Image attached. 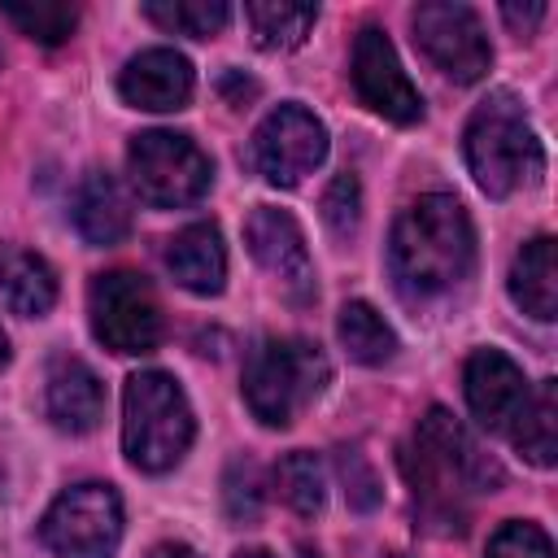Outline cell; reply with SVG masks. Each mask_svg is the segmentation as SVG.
I'll list each match as a JSON object with an SVG mask.
<instances>
[{
    "mask_svg": "<svg viewBox=\"0 0 558 558\" xmlns=\"http://www.w3.org/2000/svg\"><path fill=\"white\" fill-rule=\"evenodd\" d=\"M388 270L405 301H440L475 270V227L458 196L427 192L410 201L388 240Z\"/></svg>",
    "mask_w": 558,
    "mask_h": 558,
    "instance_id": "6da1fadb",
    "label": "cell"
},
{
    "mask_svg": "<svg viewBox=\"0 0 558 558\" xmlns=\"http://www.w3.org/2000/svg\"><path fill=\"white\" fill-rule=\"evenodd\" d=\"M405 475L414 484V501L432 523H440V532H462L466 497L484 488L493 493V484H501V471L471 445L462 423L440 405H432L418 418L414 445L405 453Z\"/></svg>",
    "mask_w": 558,
    "mask_h": 558,
    "instance_id": "7a4b0ae2",
    "label": "cell"
},
{
    "mask_svg": "<svg viewBox=\"0 0 558 558\" xmlns=\"http://www.w3.org/2000/svg\"><path fill=\"white\" fill-rule=\"evenodd\" d=\"M462 153H466V170L480 183V192L497 196V201L536 183V174L545 170L541 140H536L523 105L510 92H493L488 100L475 105V113L462 131Z\"/></svg>",
    "mask_w": 558,
    "mask_h": 558,
    "instance_id": "3957f363",
    "label": "cell"
},
{
    "mask_svg": "<svg viewBox=\"0 0 558 558\" xmlns=\"http://www.w3.org/2000/svg\"><path fill=\"white\" fill-rule=\"evenodd\" d=\"M196 436L187 392L166 371H135L122 388V449L131 466L161 475L183 462Z\"/></svg>",
    "mask_w": 558,
    "mask_h": 558,
    "instance_id": "277c9868",
    "label": "cell"
},
{
    "mask_svg": "<svg viewBox=\"0 0 558 558\" xmlns=\"http://www.w3.org/2000/svg\"><path fill=\"white\" fill-rule=\"evenodd\" d=\"M331 366L318 344L301 336H266L244 362V405L266 427H292L327 388Z\"/></svg>",
    "mask_w": 558,
    "mask_h": 558,
    "instance_id": "5b68a950",
    "label": "cell"
},
{
    "mask_svg": "<svg viewBox=\"0 0 558 558\" xmlns=\"http://www.w3.org/2000/svg\"><path fill=\"white\" fill-rule=\"evenodd\" d=\"M126 170H131V187L153 209L196 205L214 183L209 157L201 153L196 140H187L179 131H144V135H135L131 148H126Z\"/></svg>",
    "mask_w": 558,
    "mask_h": 558,
    "instance_id": "8992f818",
    "label": "cell"
},
{
    "mask_svg": "<svg viewBox=\"0 0 558 558\" xmlns=\"http://www.w3.org/2000/svg\"><path fill=\"white\" fill-rule=\"evenodd\" d=\"M39 541L52 558H113L122 541V497L113 484L83 480L57 493L39 519Z\"/></svg>",
    "mask_w": 558,
    "mask_h": 558,
    "instance_id": "52a82bcc",
    "label": "cell"
},
{
    "mask_svg": "<svg viewBox=\"0 0 558 558\" xmlns=\"http://www.w3.org/2000/svg\"><path fill=\"white\" fill-rule=\"evenodd\" d=\"M87 314L92 331L105 349L140 357L161 344V305L153 283L140 270H105L87 288Z\"/></svg>",
    "mask_w": 558,
    "mask_h": 558,
    "instance_id": "ba28073f",
    "label": "cell"
},
{
    "mask_svg": "<svg viewBox=\"0 0 558 558\" xmlns=\"http://www.w3.org/2000/svg\"><path fill=\"white\" fill-rule=\"evenodd\" d=\"M323 157H327V126L296 100L270 109L248 144L253 170L275 187H296L305 174L323 166Z\"/></svg>",
    "mask_w": 558,
    "mask_h": 558,
    "instance_id": "9c48e42d",
    "label": "cell"
},
{
    "mask_svg": "<svg viewBox=\"0 0 558 558\" xmlns=\"http://www.w3.org/2000/svg\"><path fill=\"white\" fill-rule=\"evenodd\" d=\"M414 44L449 74L453 83H480L493 65V48L484 35V22L471 4L458 0H427L410 13Z\"/></svg>",
    "mask_w": 558,
    "mask_h": 558,
    "instance_id": "30bf717a",
    "label": "cell"
},
{
    "mask_svg": "<svg viewBox=\"0 0 558 558\" xmlns=\"http://www.w3.org/2000/svg\"><path fill=\"white\" fill-rule=\"evenodd\" d=\"M353 92L366 109L384 113L397 126H414L423 122V96L410 83V74L401 70V57L392 48V39L379 26H362L353 39V65H349Z\"/></svg>",
    "mask_w": 558,
    "mask_h": 558,
    "instance_id": "8fae6325",
    "label": "cell"
},
{
    "mask_svg": "<svg viewBox=\"0 0 558 558\" xmlns=\"http://www.w3.org/2000/svg\"><path fill=\"white\" fill-rule=\"evenodd\" d=\"M244 244L248 253L279 279V288L288 292L292 305H305L314 301V262H310V248H305V235L296 227V218L288 209H275V205H257L244 222Z\"/></svg>",
    "mask_w": 558,
    "mask_h": 558,
    "instance_id": "7c38bea8",
    "label": "cell"
},
{
    "mask_svg": "<svg viewBox=\"0 0 558 558\" xmlns=\"http://www.w3.org/2000/svg\"><path fill=\"white\" fill-rule=\"evenodd\" d=\"M462 392H466V405L480 418V427L510 432L527 401V379H523L519 362L506 357L501 349H475L462 366Z\"/></svg>",
    "mask_w": 558,
    "mask_h": 558,
    "instance_id": "4fadbf2b",
    "label": "cell"
},
{
    "mask_svg": "<svg viewBox=\"0 0 558 558\" xmlns=\"http://www.w3.org/2000/svg\"><path fill=\"white\" fill-rule=\"evenodd\" d=\"M192 87H196L192 61L174 48H144L118 74V96L131 109H148V113L183 109L192 100Z\"/></svg>",
    "mask_w": 558,
    "mask_h": 558,
    "instance_id": "5bb4252c",
    "label": "cell"
},
{
    "mask_svg": "<svg viewBox=\"0 0 558 558\" xmlns=\"http://www.w3.org/2000/svg\"><path fill=\"white\" fill-rule=\"evenodd\" d=\"M44 414L52 418V427L83 436L105 418V384L100 375L83 362V357H52L48 375H44Z\"/></svg>",
    "mask_w": 558,
    "mask_h": 558,
    "instance_id": "9a60e30c",
    "label": "cell"
},
{
    "mask_svg": "<svg viewBox=\"0 0 558 558\" xmlns=\"http://www.w3.org/2000/svg\"><path fill=\"white\" fill-rule=\"evenodd\" d=\"M70 218H74V231L96 248H109V244L126 240V231H131V205H126L118 179L105 170H87L74 183Z\"/></svg>",
    "mask_w": 558,
    "mask_h": 558,
    "instance_id": "2e32d148",
    "label": "cell"
},
{
    "mask_svg": "<svg viewBox=\"0 0 558 558\" xmlns=\"http://www.w3.org/2000/svg\"><path fill=\"white\" fill-rule=\"evenodd\" d=\"M166 266L179 288L196 296H218L227 283V244L214 222H192L166 244Z\"/></svg>",
    "mask_w": 558,
    "mask_h": 558,
    "instance_id": "e0dca14e",
    "label": "cell"
},
{
    "mask_svg": "<svg viewBox=\"0 0 558 558\" xmlns=\"http://www.w3.org/2000/svg\"><path fill=\"white\" fill-rule=\"evenodd\" d=\"M510 301L523 314H532L536 323H549L558 314V244H554V235H536L514 253Z\"/></svg>",
    "mask_w": 558,
    "mask_h": 558,
    "instance_id": "ac0fdd59",
    "label": "cell"
},
{
    "mask_svg": "<svg viewBox=\"0 0 558 558\" xmlns=\"http://www.w3.org/2000/svg\"><path fill=\"white\" fill-rule=\"evenodd\" d=\"M0 296L22 318H44L57 305V275L52 266L31 248H4L0 253Z\"/></svg>",
    "mask_w": 558,
    "mask_h": 558,
    "instance_id": "d6986e66",
    "label": "cell"
},
{
    "mask_svg": "<svg viewBox=\"0 0 558 558\" xmlns=\"http://www.w3.org/2000/svg\"><path fill=\"white\" fill-rule=\"evenodd\" d=\"M510 440L532 466H554L558 458V384L554 379H541L536 388H527V401L510 427Z\"/></svg>",
    "mask_w": 558,
    "mask_h": 558,
    "instance_id": "ffe728a7",
    "label": "cell"
},
{
    "mask_svg": "<svg viewBox=\"0 0 558 558\" xmlns=\"http://www.w3.org/2000/svg\"><path fill=\"white\" fill-rule=\"evenodd\" d=\"M244 22L253 31V44L266 52H288L305 44L310 26L318 22V4H292V0H248Z\"/></svg>",
    "mask_w": 558,
    "mask_h": 558,
    "instance_id": "44dd1931",
    "label": "cell"
},
{
    "mask_svg": "<svg viewBox=\"0 0 558 558\" xmlns=\"http://www.w3.org/2000/svg\"><path fill=\"white\" fill-rule=\"evenodd\" d=\"M336 336H340L344 353H349L353 362H362V366H384V362H392V353H397L392 327H388L384 314H379L375 305H366V301H344V305H340Z\"/></svg>",
    "mask_w": 558,
    "mask_h": 558,
    "instance_id": "7402d4cb",
    "label": "cell"
},
{
    "mask_svg": "<svg viewBox=\"0 0 558 558\" xmlns=\"http://www.w3.org/2000/svg\"><path fill=\"white\" fill-rule=\"evenodd\" d=\"M144 17L157 22L161 31L209 39L231 22V4H222V0H148Z\"/></svg>",
    "mask_w": 558,
    "mask_h": 558,
    "instance_id": "603a6c76",
    "label": "cell"
},
{
    "mask_svg": "<svg viewBox=\"0 0 558 558\" xmlns=\"http://www.w3.org/2000/svg\"><path fill=\"white\" fill-rule=\"evenodd\" d=\"M275 484H279V497L296 510V514H318L323 501H327V475H323V462L305 449H292L279 466H275Z\"/></svg>",
    "mask_w": 558,
    "mask_h": 558,
    "instance_id": "cb8c5ba5",
    "label": "cell"
},
{
    "mask_svg": "<svg viewBox=\"0 0 558 558\" xmlns=\"http://www.w3.org/2000/svg\"><path fill=\"white\" fill-rule=\"evenodd\" d=\"M0 17L13 22L22 35L39 39V44H65L78 26V9L61 4V0H35V4H0Z\"/></svg>",
    "mask_w": 558,
    "mask_h": 558,
    "instance_id": "d4e9b609",
    "label": "cell"
},
{
    "mask_svg": "<svg viewBox=\"0 0 558 558\" xmlns=\"http://www.w3.org/2000/svg\"><path fill=\"white\" fill-rule=\"evenodd\" d=\"M222 506L231 523H253L262 514V475L248 458H235L222 475Z\"/></svg>",
    "mask_w": 558,
    "mask_h": 558,
    "instance_id": "484cf974",
    "label": "cell"
},
{
    "mask_svg": "<svg viewBox=\"0 0 558 558\" xmlns=\"http://www.w3.org/2000/svg\"><path fill=\"white\" fill-rule=\"evenodd\" d=\"M484 558H554V545H549L545 527L523 523V519H510V523H501L493 532Z\"/></svg>",
    "mask_w": 558,
    "mask_h": 558,
    "instance_id": "4316f807",
    "label": "cell"
},
{
    "mask_svg": "<svg viewBox=\"0 0 558 558\" xmlns=\"http://www.w3.org/2000/svg\"><path fill=\"white\" fill-rule=\"evenodd\" d=\"M357 214H362V187H357V179L344 170V174H336V179L327 183V192H323V218L331 222L336 235H349V231L357 227Z\"/></svg>",
    "mask_w": 558,
    "mask_h": 558,
    "instance_id": "83f0119b",
    "label": "cell"
},
{
    "mask_svg": "<svg viewBox=\"0 0 558 558\" xmlns=\"http://www.w3.org/2000/svg\"><path fill=\"white\" fill-rule=\"evenodd\" d=\"M340 466H344V493H349V506H357V510H371L375 501H379V484H375V475H371V466H366V458L362 453H340Z\"/></svg>",
    "mask_w": 558,
    "mask_h": 558,
    "instance_id": "f1b7e54d",
    "label": "cell"
},
{
    "mask_svg": "<svg viewBox=\"0 0 558 558\" xmlns=\"http://www.w3.org/2000/svg\"><path fill=\"white\" fill-rule=\"evenodd\" d=\"M218 87H222V96H227V100H231L235 109H240V105H244L248 96H257V83H253V78H244L240 70H231V74H222V83H218Z\"/></svg>",
    "mask_w": 558,
    "mask_h": 558,
    "instance_id": "f546056e",
    "label": "cell"
},
{
    "mask_svg": "<svg viewBox=\"0 0 558 558\" xmlns=\"http://www.w3.org/2000/svg\"><path fill=\"white\" fill-rule=\"evenodd\" d=\"M501 17H506L510 26H519V31H527V26H536V22L545 17V4H527V9H519V4H501Z\"/></svg>",
    "mask_w": 558,
    "mask_h": 558,
    "instance_id": "4dcf8cb0",
    "label": "cell"
},
{
    "mask_svg": "<svg viewBox=\"0 0 558 558\" xmlns=\"http://www.w3.org/2000/svg\"><path fill=\"white\" fill-rule=\"evenodd\" d=\"M148 558H201V554H196L192 545H183V541H161Z\"/></svg>",
    "mask_w": 558,
    "mask_h": 558,
    "instance_id": "1f68e13d",
    "label": "cell"
},
{
    "mask_svg": "<svg viewBox=\"0 0 558 558\" xmlns=\"http://www.w3.org/2000/svg\"><path fill=\"white\" fill-rule=\"evenodd\" d=\"M235 558H275V554H270V549H262V545H253V549H240Z\"/></svg>",
    "mask_w": 558,
    "mask_h": 558,
    "instance_id": "d6a6232c",
    "label": "cell"
},
{
    "mask_svg": "<svg viewBox=\"0 0 558 558\" xmlns=\"http://www.w3.org/2000/svg\"><path fill=\"white\" fill-rule=\"evenodd\" d=\"M9 366V336H4V327H0V371Z\"/></svg>",
    "mask_w": 558,
    "mask_h": 558,
    "instance_id": "836d02e7",
    "label": "cell"
},
{
    "mask_svg": "<svg viewBox=\"0 0 558 558\" xmlns=\"http://www.w3.org/2000/svg\"><path fill=\"white\" fill-rule=\"evenodd\" d=\"M296 558H323V554H318V549H310V545H301V549H296Z\"/></svg>",
    "mask_w": 558,
    "mask_h": 558,
    "instance_id": "e575fe53",
    "label": "cell"
},
{
    "mask_svg": "<svg viewBox=\"0 0 558 558\" xmlns=\"http://www.w3.org/2000/svg\"><path fill=\"white\" fill-rule=\"evenodd\" d=\"M392 558H401V554H392Z\"/></svg>",
    "mask_w": 558,
    "mask_h": 558,
    "instance_id": "d590c367",
    "label": "cell"
}]
</instances>
